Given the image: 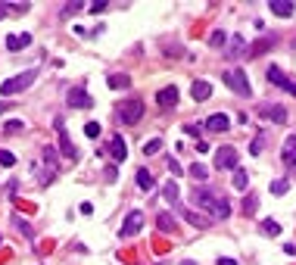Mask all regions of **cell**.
Here are the masks:
<instances>
[{"label": "cell", "instance_id": "obj_1", "mask_svg": "<svg viewBox=\"0 0 296 265\" xmlns=\"http://www.w3.org/2000/svg\"><path fill=\"white\" fill-rule=\"evenodd\" d=\"M193 206H196L200 212H212V216L221 219V222L231 219V203L221 200V197H215L209 187H193Z\"/></svg>", "mask_w": 296, "mask_h": 265}, {"label": "cell", "instance_id": "obj_2", "mask_svg": "<svg viewBox=\"0 0 296 265\" xmlns=\"http://www.w3.org/2000/svg\"><path fill=\"white\" fill-rule=\"evenodd\" d=\"M116 119L122 122V125H137V122L143 119V100L137 97H128L116 106Z\"/></svg>", "mask_w": 296, "mask_h": 265}, {"label": "cell", "instance_id": "obj_3", "mask_svg": "<svg viewBox=\"0 0 296 265\" xmlns=\"http://www.w3.org/2000/svg\"><path fill=\"white\" fill-rule=\"evenodd\" d=\"M221 81H225L234 94H240V97H250L253 94V84H250V78H246V72L240 66H234V69H225L221 72Z\"/></svg>", "mask_w": 296, "mask_h": 265}, {"label": "cell", "instance_id": "obj_4", "mask_svg": "<svg viewBox=\"0 0 296 265\" xmlns=\"http://www.w3.org/2000/svg\"><path fill=\"white\" fill-rule=\"evenodd\" d=\"M34 78H38V69H28V72H22V75H13V78H7L4 84H0V94H4V97H16V94H22L25 87H31Z\"/></svg>", "mask_w": 296, "mask_h": 265}, {"label": "cell", "instance_id": "obj_5", "mask_svg": "<svg viewBox=\"0 0 296 265\" xmlns=\"http://www.w3.org/2000/svg\"><path fill=\"white\" fill-rule=\"evenodd\" d=\"M265 78L274 84V87H281V91H287V94H293L296 97V78H290L284 69H277V66H268L265 69Z\"/></svg>", "mask_w": 296, "mask_h": 265}, {"label": "cell", "instance_id": "obj_6", "mask_svg": "<svg viewBox=\"0 0 296 265\" xmlns=\"http://www.w3.org/2000/svg\"><path fill=\"white\" fill-rule=\"evenodd\" d=\"M237 163H240V153H237L231 144H225V147L215 150V169H218V172H221V169H231V172H234V169H240Z\"/></svg>", "mask_w": 296, "mask_h": 265}, {"label": "cell", "instance_id": "obj_7", "mask_svg": "<svg viewBox=\"0 0 296 265\" xmlns=\"http://www.w3.org/2000/svg\"><path fill=\"white\" fill-rule=\"evenodd\" d=\"M53 128H57V137H60V153H63L66 159H78V150L72 147V140H69V134H66V122H63V116L53 119Z\"/></svg>", "mask_w": 296, "mask_h": 265}, {"label": "cell", "instance_id": "obj_8", "mask_svg": "<svg viewBox=\"0 0 296 265\" xmlns=\"http://www.w3.org/2000/svg\"><path fill=\"white\" fill-rule=\"evenodd\" d=\"M66 103L72 106V110H90V106H94V97H90L84 87H69V91H66Z\"/></svg>", "mask_w": 296, "mask_h": 265}, {"label": "cell", "instance_id": "obj_9", "mask_svg": "<svg viewBox=\"0 0 296 265\" xmlns=\"http://www.w3.org/2000/svg\"><path fill=\"white\" fill-rule=\"evenodd\" d=\"M140 228H143V212H140V209H131V212L125 216V222H122L119 237H134Z\"/></svg>", "mask_w": 296, "mask_h": 265}, {"label": "cell", "instance_id": "obj_10", "mask_svg": "<svg viewBox=\"0 0 296 265\" xmlns=\"http://www.w3.org/2000/svg\"><path fill=\"white\" fill-rule=\"evenodd\" d=\"M259 116H262L265 122H277V125H284V122H287V106H281V103H262V106H259Z\"/></svg>", "mask_w": 296, "mask_h": 265}, {"label": "cell", "instance_id": "obj_11", "mask_svg": "<svg viewBox=\"0 0 296 265\" xmlns=\"http://www.w3.org/2000/svg\"><path fill=\"white\" fill-rule=\"evenodd\" d=\"M281 163H284V166H296V134H287V137H284Z\"/></svg>", "mask_w": 296, "mask_h": 265}, {"label": "cell", "instance_id": "obj_12", "mask_svg": "<svg viewBox=\"0 0 296 265\" xmlns=\"http://www.w3.org/2000/svg\"><path fill=\"white\" fill-rule=\"evenodd\" d=\"M156 103L162 106V110H169V106H175V103H178V87H175V84H169V87H159Z\"/></svg>", "mask_w": 296, "mask_h": 265}, {"label": "cell", "instance_id": "obj_13", "mask_svg": "<svg viewBox=\"0 0 296 265\" xmlns=\"http://www.w3.org/2000/svg\"><path fill=\"white\" fill-rule=\"evenodd\" d=\"M274 44H277V38H274V34H265V38H259V41H256V44L246 50V57H250V60H253V57H262V53H265V50H271Z\"/></svg>", "mask_w": 296, "mask_h": 265}, {"label": "cell", "instance_id": "obj_14", "mask_svg": "<svg viewBox=\"0 0 296 265\" xmlns=\"http://www.w3.org/2000/svg\"><path fill=\"white\" fill-rule=\"evenodd\" d=\"M109 153H113V159H116V166H122L125 159H128V144L122 140V134L119 137H113L109 140Z\"/></svg>", "mask_w": 296, "mask_h": 265}, {"label": "cell", "instance_id": "obj_15", "mask_svg": "<svg viewBox=\"0 0 296 265\" xmlns=\"http://www.w3.org/2000/svg\"><path fill=\"white\" fill-rule=\"evenodd\" d=\"M206 128L215 131V134H218V131H228V128H231V119H228L225 113H212V116L206 119Z\"/></svg>", "mask_w": 296, "mask_h": 265}, {"label": "cell", "instance_id": "obj_16", "mask_svg": "<svg viewBox=\"0 0 296 265\" xmlns=\"http://www.w3.org/2000/svg\"><path fill=\"white\" fill-rule=\"evenodd\" d=\"M190 97H193L196 103L209 100V97H212V84H209V81H203V78H200V81H193V84H190Z\"/></svg>", "mask_w": 296, "mask_h": 265}, {"label": "cell", "instance_id": "obj_17", "mask_svg": "<svg viewBox=\"0 0 296 265\" xmlns=\"http://www.w3.org/2000/svg\"><path fill=\"white\" fill-rule=\"evenodd\" d=\"M240 53H246V38H243V34H231V38H228V57L237 60Z\"/></svg>", "mask_w": 296, "mask_h": 265}, {"label": "cell", "instance_id": "obj_18", "mask_svg": "<svg viewBox=\"0 0 296 265\" xmlns=\"http://www.w3.org/2000/svg\"><path fill=\"white\" fill-rule=\"evenodd\" d=\"M268 10H271L274 16H281V19H287V16H293V13H296V4H290V0H271Z\"/></svg>", "mask_w": 296, "mask_h": 265}, {"label": "cell", "instance_id": "obj_19", "mask_svg": "<svg viewBox=\"0 0 296 265\" xmlns=\"http://www.w3.org/2000/svg\"><path fill=\"white\" fill-rule=\"evenodd\" d=\"M28 44H31V34H25V31H22V34H7V50H10V53L25 50Z\"/></svg>", "mask_w": 296, "mask_h": 265}, {"label": "cell", "instance_id": "obj_20", "mask_svg": "<svg viewBox=\"0 0 296 265\" xmlns=\"http://www.w3.org/2000/svg\"><path fill=\"white\" fill-rule=\"evenodd\" d=\"M137 187H140L143 193H150V190L156 187V178H153L150 169H137Z\"/></svg>", "mask_w": 296, "mask_h": 265}, {"label": "cell", "instance_id": "obj_21", "mask_svg": "<svg viewBox=\"0 0 296 265\" xmlns=\"http://www.w3.org/2000/svg\"><path fill=\"white\" fill-rule=\"evenodd\" d=\"M156 228H159V231H165V234H175L178 222H175V216H169V212H159V216H156Z\"/></svg>", "mask_w": 296, "mask_h": 265}, {"label": "cell", "instance_id": "obj_22", "mask_svg": "<svg viewBox=\"0 0 296 265\" xmlns=\"http://www.w3.org/2000/svg\"><path fill=\"white\" fill-rule=\"evenodd\" d=\"M162 197H165V203H172V206H175V203H178V197H181L178 181H172V178L165 181V184H162Z\"/></svg>", "mask_w": 296, "mask_h": 265}, {"label": "cell", "instance_id": "obj_23", "mask_svg": "<svg viewBox=\"0 0 296 265\" xmlns=\"http://www.w3.org/2000/svg\"><path fill=\"white\" fill-rule=\"evenodd\" d=\"M184 219H187V222H190L193 228H209V225H212V222H209L206 216H200L196 209H184Z\"/></svg>", "mask_w": 296, "mask_h": 265}, {"label": "cell", "instance_id": "obj_24", "mask_svg": "<svg viewBox=\"0 0 296 265\" xmlns=\"http://www.w3.org/2000/svg\"><path fill=\"white\" fill-rule=\"evenodd\" d=\"M13 228H16V231H22V234H25L28 240L34 237V228H31V225H28V222H25L22 216H16V212H13Z\"/></svg>", "mask_w": 296, "mask_h": 265}, {"label": "cell", "instance_id": "obj_25", "mask_svg": "<svg viewBox=\"0 0 296 265\" xmlns=\"http://www.w3.org/2000/svg\"><path fill=\"white\" fill-rule=\"evenodd\" d=\"M234 187H237V190H246V187H250V175H246V169H234Z\"/></svg>", "mask_w": 296, "mask_h": 265}, {"label": "cell", "instance_id": "obj_26", "mask_svg": "<svg viewBox=\"0 0 296 265\" xmlns=\"http://www.w3.org/2000/svg\"><path fill=\"white\" fill-rule=\"evenodd\" d=\"M44 166L47 172H57V147H44Z\"/></svg>", "mask_w": 296, "mask_h": 265}, {"label": "cell", "instance_id": "obj_27", "mask_svg": "<svg viewBox=\"0 0 296 265\" xmlns=\"http://www.w3.org/2000/svg\"><path fill=\"white\" fill-rule=\"evenodd\" d=\"M259 228H262V234H268V237H277V234H281V225H277L274 219H265Z\"/></svg>", "mask_w": 296, "mask_h": 265}, {"label": "cell", "instance_id": "obj_28", "mask_svg": "<svg viewBox=\"0 0 296 265\" xmlns=\"http://www.w3.org/2000/svg\"><path fill=\"white\" fill-rule=\"evenodd\" d=\"M228 38H231V34H225V31L218 28V31H212V34H209V47H225V44H228Z\"/></svg>", "mask_w": 296, "mask_h": 265}, {"label": "cell", "instance_id": "obj_29", "mask_svg": "<svg viewBox=\"0 0 296 265\" xmlns=\"http://www.w3.org/2000/svg\"><path fill=\"white\" fill-rule=\"evenodd\" d=\"M287 190H290V181H287V178H277V181H271V193H274V197H284Z\"/></svg>", "mask_w": 296, "mask_h": 265}, {"label": "cell", "instance_id": "obj_30", "mask_svg": "<svg viewBox=\"0 0 296 265\" xmlns=\"http://www.w3.org/2000/svg\"><path fill=\"white\" fill-rule=\"evenodd\" d=\"M106 81H109V87H113V91H119V87H128V84H131V78H128V75H109Z\"/></svg>", "mask_w": 296, "mask_h": 265}, {"label": "cell", "instance_id": "obj_31", "mask_svg": "<svg viewBox=\"0 0 296 265\" xmlns=\"http://www.w3.org/2000/svg\"><path fill=\"white\" fill-rule=\"evenodd\" d=\"M256 206H259V197H256V193L243 197V216H256Z\"/></svg>", "mask_w": 296, "mask_h": 265}, {"label": "cell", "instance_id": "obj_32", "mask_svg": "<svg viewBox=\"0 0 296 265\" xmlns=\"http://www.w3.org/2000/svg\"><path fill=\"white\" fill-rule=\"evenodd\" d=\"M159 150H162V137H153V140H146V144H143V156H153Z\"/></svg>", "mask_w": 296, "mask_h": 265}, {"label": "cell", "instance_id": "obj_33", "mask_svg": "<svg viewBox=\"0 0 296 265\" xmlns=\"http://www.w3.org/2000/svg\"><path fill=\"white\" fill-rule=\"evenodd\" d=\"M22 128H25V122H22V119H10L7 125H4V131H7V134H19Z\"/></svg>", "mask_w": 296, "mask_h": 265}, {"label": "cell", "instance_id": "obj_34", "mask_svg": "<svg viewBox=\"0 0 296 265\" xmlns=\"http://www.w3.org/2000/svg\"><path fill=\"white\" fill-rule=\"evenodd\" d=\"M190 175H193L196 181H206V178H209V169L200 166V163H193V166H190Z\"/></svg>", "mask_w": 296, "mask_h": 265}, {"label": "cell", "instance_id": "obj_35", "mask_svg": "<svg viewBox=\"0 0 296 265\" xmlns=\"http://www.w3.org/2000/svg\"><path fill=\"white\" fill-rule=\"evenodd\" d=\"M116 178H119V169H116V163H113V166H106V169H103V181H106V184H113Z\"/></svg>", "mask_w": 296, "mask_h": 265}, {"label": "cell", "instance_id": "obj_36", "mask_svg": "<svg viewBox=\"0 0 296 265\" xmlns=\"http://www.w3.org/2000/svg\"><path fill=\"white\" fill-rule=\"evenodd\" d=\"M262 147H265V134H256V140L250 144V153H253V156H259V153H262Z\"/></svg>", "mask_w": 296, "mask_h": 265}, {"label": "cell", "instance_id": "obj_37", "mask_svg": "<svg viewBox=\"0 0 296 265\" xmlns=\"http://www.w3.org/2000/svg\"><path fill=\"white\" fill-rule=\"evenodd\" d=\"M0 166H4V169H13V166H16V156H13L10 150H0Z\"/></svg>", "mask_w": 296, "mask_h": 265}, {"label": "cell", "instance_id": "obj_38", "mask_svg": "<svg viewBox=\"0 0 296 265\" xmlns=\"http://www.w3.org/2000/svg\"><path fill=\"white\" fill-rule=\"evenodd\" d=\"M84 134L97 140V137H100V122H87V125H84Z\"/></svg>", "mask_w": 296, "mask_h": 265}, {"label": "cell", "instance_id": "obj_39", "mask_svg": "<svg viewBox=\"0 0 296 265\" xmlns=\"http://www.w3.org/2000/svg\"><path fill=\"white\" fill-rule=\"evenodd\" d=\"M81 7H84V4H78V0H75V4H66V7H63V19H69V16L75 13V10H81Z\"/></svg>", "mask_w": 296, "mask_h": 265}, {"label": "cell", "instance_id": "obj_40", "mask_svg": "<svg viewBox=\"0 0 296 265\" xmlns=\"http://www.w3.org/2000/svg\"><path fill=\"white\" fill-rule=\"evenodd\" d=\"M184 131H187V134H203V125H200V122H187V125H184Z\"/></svg>", "mask_w": 296, "mask_h": 265}, {"label": "cell", "instance_id": "obj_41", "mask_svg": "<svg viewBox=\"0 0 296 265\" xmlns=\"http://www.w3.org/2000/svg\"><path fill=\"white\" fill-rule=\"evenodd\" d=\"M169 172H172V178H181V175H184V169L175 163V159H169Z\"/></svg>", "mask_w": 296, "mask_h": 265}, {"label": "cell", "instance_id": "obj_42", "mask_svg": "<svg viewBox=\"0 0 296 265\" xmlns=\"http://www.w3.org/2000/svg\"><path fill=\"white\" fill-rule=\"evenodd\" d=\"M10 110H16V103L13 100H0V113H10Z\"/></svg>", "mask_w": 296, "mask_h": 265}, {"label": "cell", "instance_id": "obj_43", "mask_svg": "<svg viewBox=\"0 0 296 265\" xmlns=\"http://www.w3.org/2000/svg\"><path fill=\"white\" fill-rule=\"evenodd\" d=\"M103 10H106L103 0H100V4H90V13H94V16H97V13H103Z\"/></svg>", "mask_w": 296, "mask_h": 265}, {"label": "cell", "instance_id": "obj_44", "mask_svg": "<svg viewBox=\"0 0 296 265\" xmlns=\"http://www.w3.org/2000/svg\"><path fill=\"white\" fill-rule=\"evenodd\" d=\"M218 265H240V262H237V259H231V256H221V259H218Z\"/></svg>", "mask_w": 296, "mask_h": 265}, {"label": "cell", "instance_id": "obj_45", "mask_svg": "<svg viewBox=\"0 0 296 265\" xmlns=\"http://www.w3.org/2000/svg\"><path fill=\"white\" fill-rule=\"evenodd\" d=\"M7 10H13V4H0V19H7V16H10Z\"/></svg>", "mask_w": 296, "mask_h": 265}, {"label": "cell", "instance_id": "obj_46", "mask_svg": "<svg viewBox=\"0 0 296 265\" xmlns=\"http://www.w3.org/2000/svg\"><path fill=\"white\" fill-rule=\"evenodd\" d=\"M181 265H196V262H190V259H184V262H181Z\"/></svg>", "mask_w": 296, "mask_h": 265}]
</instances>
